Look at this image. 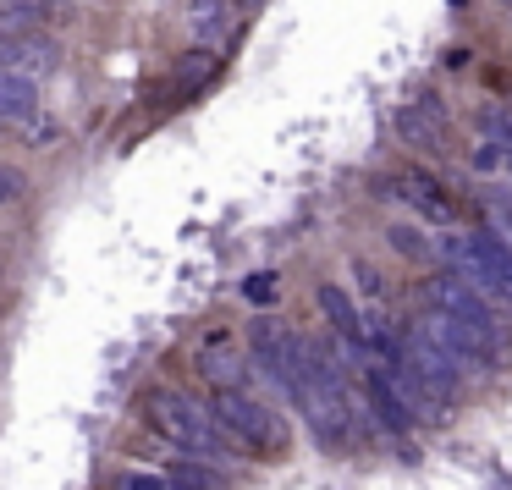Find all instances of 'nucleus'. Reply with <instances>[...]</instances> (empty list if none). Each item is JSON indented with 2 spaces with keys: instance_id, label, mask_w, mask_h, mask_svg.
<instances>
[{
  "instance_id": "nucleus-1",
  "label": "nucleus",
  "mask_w": 512,
  "mask_h": 490,
  "mask_svg": "<svg viewBox=\"0 0 512 490\" xmlns=\"http://www.w3.org/2000/svg\"><path fill=\"white\" fill-rule=\"evenodd\" d=\"M144 413H149V424H155L160 435H171V441L182 446V452H193V457H210V463H226L232 457V435L215 424V413H204L193 397H182V391H171V386H155L144 397Z\"/></svg>"
},
{
  "instance_id": "nucleus-2",
  "label": "nucleus",
  "mask_w": 512,
  "mask_h": 490,
  "mask_svg": "<svg viewBox=\"0 0 512 490\" xmlns=\"http://www.w3.org/2000/svg\"><path fill=\"white\" fill-rule=\"evenodd\" d=\"M215 424L232 435L237 446L259 457H281L287 452V419L276 408L254 397V391H215Z\"/></svg>"
},
{
  "instance_id": "nucleus-3",
  "label": "nucleus",
  "mask_w": 512,
  "mask_h": 490,
  "mask_svg": "<svg viewBox=\"0 0 512 490\" xmlns=\"http://www.w3.org/2000/svg\"><path fill=\"white\" fill-rule=\"evenodd\" d=\"M446 259L457 265V276L474 281L479 292H496L501 303L512 309V248L501 243L496 232H468V237H446Z\"/></svg>"
},
{
  "instance_id": "nucleus-4",
  "label": "nucleus",
  "mask_w": 512,
  "mask_h": 490,
  "mask_svg": "<svg viewBox=\"0 0 512 490\" xmlns=\"http://www.w3.org/2000/svg\"><path fill=\"white\" fill-rule=\"evenodd\" d=\"M430 309H441V314H452L457 325H468V331L501 358V320H496V309L485 303V292H479L474 281H463L457 270L452 276H435L430 281Z\"/></svg>"
},
{
  "instance_id": "nucleus-5",
  "label": "nucleus",
  "mask_w": 512,
  "mask_h": 490,
  "mask_svg": "<svg viewBox=\"0 0 512 490\" xmlns=\"http://www.w3.org/2000/svg\"><path fill=\"white\" fill-rule=\"evenodd\" d=\"M419 331L430 336V342L441 347V353L452 358V364L463 369V375H479V369H490V364H496V353H490V347L479 342V336L468 331V325H457L452 314H441V309H430V314H424V320H419Z\"/></svg>"
},
{
  "instance_id": "nucleus-6",
  "label": "nucleus",
  "mask_w": 512,
  "mask_h": 490,
  "mask_svg": "<svg viewBox=\"0 0 512 490\" xmlns=\"http://www.w3.org/2000/svg\"><path fill=\"white\" fill-rule=\"evenodd\" d=\"M397 133L402 144L424 149V155H452V138H446V111L435 94H419L413 105H402L397 111Z\"/></svg>"
},
{
  "instance_id": "nucleus-7",
  "label": "nucleus",
  "mask_w": 512,
  "mask_h": 490,
  "mask_svg": "<svg viewBox=\"0 0 512 490\" xmlns=\"http://www.w3.org/2000/svg\"><path fill=\"white\" fill-rule=\"evenodd\" d=\"M380 188H386L391 199L413 204L424 221H452V199H446L441 182H430L424 171H397V177H380Z\"/></svg>"
},
{
  "instance_id": "nucleus-8",
  "label": "nucleus",
  "mask_w": 512,
  "mask_h": 490,
  "mask_svg": "<svg viewBox=\"0 0 512 490\" xmlns=\"http://www.w3.org/2000/svg\"><path fill=\"white\" fill-rule=\"evenodd\" d=\"M182 23H188V34L199 39L204 50H221V45H232V34H237V6L232 0H188Z\"/></svg>"
},
{
  "instance_id": "nucleus-9",
  "label": "nucleus",
  "mask_w": 512,
  "mask_h": 490,
  "mask_svg": "<svg viewBox=\"0 0 512 490\" xmlns=\"http://www.w3.org/2000/svg\"><path fill=\"white\" fill-rule=\"evenodd\" d=\"M199 369L215 391H248V369H243V353L226 331H215L210 342L199 347Z\"/></svg>"
},
{
  "instance_id": "nucleus-10",
  "label": "nucleus",
  "mask_w": 512,
  "mask_h": 490,
  "mask_svg": "<svg viewBox=\"0 0 512 490\" xmlns=\"http://www.w3.org/2000/svg\"><path fill=\"white\" fill-rule=\"evenodd\" d=\"M364 391H369V402H375V413H380V424H386V430H413V419H419V413L408 408V397H402L397 391V380H391V369L386 364H369L364 369Z\"/></svg>"
},
{
  "instance_id": "nucleus-11",
  "label": "nucleus",
  "mask_w": 512,
  "mask_h": 490,
  "mask_svg": "<svg viewBox=\"0 0 512 490\" xmlns=\"http://www.w3.org/2000/svg\"><path fill=\"white\" fill-rule=\"evenodd\" d=\"M402 358H408V364L419 369V375H430L435 386L446 391V397H457V380H463V369H457L452 358H446L424 331H408V336H402Z\"/></svg>"
},
{
  "instance_id": "nucleus-12",
  "label": "nucleus",
  "mask_w": 512,
  "mask_h": 490,
  "mask_svg": "<svg viewBox=\"0 0 512 490\" xmlns=\"http://www.w3.org/2000/svg\"><path fill=\"white\" fill-rule=\"evenodd\" d=\"M39 116V83L23 72H0V127H28Z\"/></svg>"
},
{
  "instance_id": "nucleus-13",
  "label": "nucleus",
  "mask_w": 512,
  "mask_h": 490,
  "mask_svg": "<svg viewBox=\"0 0 512 490\" xmlns=\"http://www.w3.org/2000/svg\"><path fill=\"white\" fill-rule=\"evenodd\" d=\"M166 479H171V490H226V474H221V468L193 463V457L171 463V468H166Z\"/></svg>"
},
{
  "instance_id": "nucleus-14",
  "label": "nucleus",
  "mask_w": 512,
  "mask_h": 490,
  "mask_svg": "<svg viewBox=\"0 0 512 490\" xmlns=\"http://www.w3.org/2000/svg\"><path fill=\"white\" fill-rule=\"evenodd\" d=\"M210 78H215V56L210 50H188V56L177 61V72H171V94H193Z\"/></svg>"
},
{
  "instance_id": "nucleus-15",
  "label": "nucleus",
  "mask_w": 512,
  "mask_h": 490,
  "mask_svg": "<svg viewBox=\"0 0 512 490\" xmlns=\"http://www.w3.org/2000/svg\"><path fill=\"white\" fill-rule=\"evenodd\" d=\"M386 243L397 248L402 259H413V265H424V259L435 254V243L419 232V226H408V221H402V226H391V232H386Z\"/></svg>"
},
{
  "instance_id": "nucleus-16",
  "label": "nucleus",
  "mask_w": 512,
  "mask_h": 490,
  "mask_svg": "<svg viewBox=\"0 0 512 490\" xmlns=\"http://www.w3.org/2000/svg\"><path fill=\"white\" fill-rule=\"evenodd\" d=\"M479 127H485L490 144H501V155L512 160V111H496V105H479Z\"/></svg>"
},
{
  "instance_id": "nucleus-17",
  "label": "nucleus",
  "mask_w": 512,
  "mask_h": 490,
  "mask_svg": "<svg viewBox=\"0 0 512 490\" xmlns=\"http://www.w3.org/2000/svg\"><path fill=\"white\" fill-rule=\"evenodd\" d=\"M276 292H281V276H276V270H254V276L243 281V298L259 303V309H265V303H276Z\"/></svg>"
},
{
  "instance_id": "nucleus-18",
  "label": "nucleus",
  "mask_w": 512,
  "mask_h": 490,
  "mask_svg": "<svg viewBox=\"0 0 512 490\" xmlns=\"http://www.w3.org/2000/svg\"><path fill=\"white\" fill-rule=\"evenodd\" d=\"M485 215H490V232H496L501 243L512 248V199H501V193H485Z\"/></svg>"
},
{
  "instance_id": "nucleus-19",
  "label": "nucleus",
  "mask_w": 512,
  "mask_h": 490,
  "mask_svg": "<svg viewBox=\"0 0 512 490\" xmlns=\"http://www.w3.org/2000/svg\"><path fill=\"white\" fill-rule=\"evenodd\" d=\"M116 490H171V479L166 474H122Z\"/></svg>"
},
{
  "instance_id": "nucleus-20",
  "label": "nucleus",
  "mask_w": 512,
  "mask_h": 490,
  "mask_svg": "<svg viewBox=\"0 0 512 490\" xmlns=\"http://www.w3.org/2000/svg\"><path fill=\"white\" fill-rule=\"evenodd\" d=\"M28 138H34V149L56 144V138H61V122H50V116H34V122H28Z\"/></svg>"
},
{
  "instance_id": "nucleus-21",
  "label": "nucleus",
  "mask_w": 512,
  "mask_h": 490,
  "mask_svg": "<svg viewBox=\"0 0 512 490\" xmlns=\"http://www.w3.org/2000/svg\"><path fill=\"white\" fill-rule=\"evenodd\" d=\"M12 199H23V177L12 166H0V204H12Z\"/></svg>"
},
{
  "instance_id": "nucleus-22",
  "label": "nucleus",
  "mask_w": 512,
  "mask_h": 490,
  "mask_svg": "<svg viewBox=\"0 0 512 490\" xmlns=\"http://www.w3.org/2000/svg\"><path fill=\"white\" fill-rule=\"evenodd\" d=\"M353 276H358V287H364L369 298H380V292H386V287H380V276H375L369 265H353Z\"/></svg>"
},
{
  "instance_id": "nucleus-23",
  "label": "nucleus",
  "mask_w": 512,
  "mask_h": 490,
  "mask_svg": "<svg viewBox=\"0 0 512 490\" xmlns=\"http://www.w3.org/2000/svg\"><path fill=\"white\" fill-rule=\"evenodd\" d=\"M232 6H237V12H243V6H259V0H232Z\"/></svg>"
},
{
  "instance_id": "nucleus-24",
  "label": "nucleus",
  "mask_w": 512,
  "mask_h": 490,
  "mask_svg": "<svg viewBox=\"0 0 512 490\" xmlns=\"http://www.w3.org/2000/svg\"><path fill=\"white\" fill-rule=\"evenodd\" d=\"M507 166H512V160H507Z\"/></svg>"
}]
</instances>
